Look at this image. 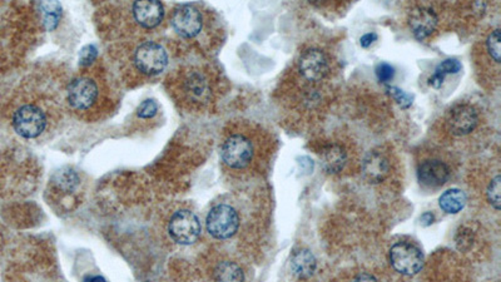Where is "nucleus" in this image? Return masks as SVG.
<instances>
[{
	"instance_id": "nucleus-13",
	"label": "nucleus",
	"mask_w": 501,
	"mask_h": 282,
	"mask_svg": "<svg viewBox=\"0 0 501 282\" xmlns=\"http://www.w3.org/2000/svg\"><path fill=\"white\" fill-rule=\"evenodd\" d=\"M134 21L146 29H153L163 21L164 6L161 1H136L132 6Z\"/></svg>"
},
{
	"instance_id": "nucleus-3",
	"label": "nucleus",
	"mask_w": 501,
	"mask_h": 282,
	"mask_svg": "<svg viewBox=\"0 0 501 282\" xmlns=\"http://www.w3.org/2000/svg\"><path fill=\"white\" fill-rule=\"evenodd\" d=\"M207 231L217 240H227L236 235L240 227L237 211L228 205H217L211 208L206 218Z\"/></svg>"
},
{
	"instance_id": "nucleus-22",
	"label": "nucleus",
	"mask_w": 501,
	"mask_h": 282,
	"mask_svg": "<svg viewBox=\"0 0 501 282\" xmlns=\"http://www.w3.org/2000/svg\"><path fill=\"white\" fill-rule=\"evenodd\" d=\"M474 240H475V236H474V233H472L470 228L461 227L460 230L456 233V247H457L460 251H467V250H470L471 246H472Z\"/></svg>"
},
{
	"instance_id": "nucleus-18",
	"label": "nucleus",
	"mask_w": 501,
	"mask_h": 282,
	"mask_svg": "<svg viewBox=\"0 0 501 282\" xmlns=\"http://www.w3.org/2000/svg\"><path fill=\"white\" fill-rule=\"evenodd\" d=\"M215 282H245V273L236 262L222 261L213 273Z\"/></svg>"
},
{
	"instance_id": "nucleus-21",
	"label": "nucleus",
	"mask_w": 501,
	"mask_h": 282,
	"mask_svg": "<svg viewBox=\"0 0 501 282\" xmlns=\"http://www.w3.org/2000/svg\"><path fill=\"white\" fill-rule=\"evenodd\" d=\"M386 91L389 93L391 97L394 98L395 102L399 104L400 107L408 109L413 106L414 103V96H411L409 93L404 92L403 89L393 86H388Z\"/></svg>"
},
{
	"instance_id": "nucleus-30",
	"label": "nucleus",
	"mask_w": 501,
	"mask_h": 282,
	"mask_svg": "<svg viewBox=\"0 0 501 282\" xmlns=\"http://www.w3.org/2000/svg\"><path fill=\"white\" fill-rule=\"evenodd\" d=\"M444 79H445V77H442L439 73L435 72L432 74V77L429 79L430 86L437 89V88H440L444 84Z\"/></svg>"
},
{
	"instance_id": "nucleus-31",
	"label": "nucleus",
	"mask_w": 501,
	"mask_h": 282,
	"mask_svg": "<svg viewBox=\"0 0 501 282\" xmlns=\"http://www.w3.org/2000/svg\"><path fill=\"white\" fill-rule=\"evenodd\" d=\"M420 221H421V225L424 227H427V226H431L434 223L435 216L434 213L431 212H425L424 215L420 217Z\"/></svg>"
},
{
	"instance_id": "nucleus-15",
	"label": "nucleus",
	"mask_w": 501,
	"mask_h": 282,
	"mask_svg": "<svg viewBox=\"0 0 501 282\" xmlns=\"http://www.w3.org/2000/svg\"><path fill=\"white\" fill-rule=\"evenodd\" d=\"M316 267H318V260L310 250L302 248L292 255V272L298 278H310L313 276Z\"/></svg>"
},
{
	"instance_id": "nucleus-29",
	"label": "nucleus",
	"mask_w": 501,
	"mask_h": 282,
	"mask_svg": "<svg viewBox=\"0 0 501 282\" xmlns=\"http://www.w3.org/2000/svg\"><path fill=\"white\" fill-rule=\"evenodd\" d=\"M378 41V34L376 33H368L365 36H361L360 39V44L363 48H368L370 46H373L375 41Z\"/></svg>"
},
{
	"instance_id": "nucleus-25",
	"label": "nucleus",
	"mask_w": 501,
	"mask_h": 282,
	"mask_svg": "<svg viewBox=\"0 0 501 282\" xmlns=\"http://www.w3.org/2000/svg\"><path fill=\"white\" fill-rule=\"evenodd\" d=\"M461 68H462V66H461V63L459 61H456V59H446V61L437 66L435 72L439 73L442 77H446L447 74H456V73L460 72Z\"/></svg>"
},
{
	"instance_id": "nucleus-26",
	"label": "nucleus",
	"mask_w": 501,
	"mask_h": 282,
	"mask_svg": "<svg viewBox=\"0 0 501 282\" xmlns=\"http://www.w3.org/2000/svg\"><path fill=\"white\" fill-rule=\"evenodd\" d=\"M376 76L379 78L381 83H389L394 79L395 69L393 66H390L389 63H381L376 68Z\"/></svg>"
},
{
	"instance_id": "nucleus-7",
	"label": "nucleus",
	"mask_w": 501,
	"mask_h": 282,
	"mask_svg": "<svg viewBox=\"0 0 501 282\" xmlns=\"http://www.w3.org/2000/svg\"><path fill=\"white\" fill-rule=\"evenodd\" d=\"M221 156L231 168H245L253 158V146L243 134H232L223 142Z\"/></svg>"
},
{
	"instance_id": "nucleus-24",
	"label": "nucleus",
	"mask_w": 501,
	"mask_h": 282,
	"mask_svg": "<svg viewBox=\"0 0 501 282\" xmlns=\"http://www.w3.org/2000/svg\"><path fill=\"white\" fill-rule=\"evenodd\" d=\"M500 31L496 29V31H491V34L486 41L487 51L496 63H500Z\"/></svg>"
},
{
	"instance_id": "nucleus-27",
	"label": "nucleus",
	"mask_w": 501,
	"mask_h": 282,
	"mask_svg": "<svg viewBox=\"0 0 501 282\" xmlns=\"http://www.w3.org/2000/svg\"><path fill=\"white\" fill-rule=\"evenodd\" d=\"M157 111H158L157 103L149 99V101H146V102L142 103L139 106L138 109H137V114L141 119H151V117L156 116Z\"/></svg>"
},
{
	"instance_id": "nucleus-6",
	"label": "nucleus",
	"mask_w": 501,
	"mask_h": 282,
	"mask_svg": "<svg viewBox=\"0 0 501 282\" xmlns=\"http://www.w3.org/2000/svg\"><path fill=\"white\" fill-rule=\"evenodd\" d=\"M98 97L99 86L94 78L81 76L68 84V103L76 111H87L96 104Z\"/></svg>"
},
{
	"instance_id": "nucleus-10",
	"label": "nucleus",
	"mask_w": 501,
	"mask_h": 282,
	"mask_svg": "<svg viewBox=\"0 0 501 282\" xmlns=\"http://www.w3.org/2000/svg\"><path fill=\"white\" fill-rule=\"evenodd\" d=\"M328 71L330 66L328 56L320 49H310L305 51L300 58V72L311 82L321 81L328 76Z\"/></svg>"
},
{
	"instance_id": "nucleus-8",
	"label": "nucleus",
	"mask_w": 501,
	"mask_h": 282,
	"mask_svg": "<svg viewBox=\"0 0 501 282\" xmlns=\"http://www.w3.org/2000/svg\"><path fill=\"white\" fill-rule=\"evenodd\" d=\"M172 26L179 36L184 38H193L198 36L203 26V18L197 6L192 4H182L177 6L172 16Z\"/></svg>"
},
{
	"instance_id": "nucleus-9",
	"label": "nucleus",
	"mask_w": 501,
	"mask_h": 282,
	"mask_svg": "<svg viewBox=\"0 0 501 282\" xmlns=\"http://www.w3.org/2000/svg\"><path fill=\"white\" fill-rule=\"evenodd\" d=\"M451 134L455 136H465L476 129L479 124V116L475 108L470 104H457L451 108L446 119Z\"/></svg>"
},
{
	"instance_id": "nucleus-32",
	"label": "nucleus",
	"mask_w": 501,
	"mask_h": 282,
	"mask_svg": "<svg viewBox=\"0 0 501 282\" xmlns=\"http://www.w3.org/2000/svg\"><path fill=\"white\" fill-rule=\"evenodd\" d=\"M351 282H379L370 273H360Z\"/></svg>"
},
{
	"instance_id": "nucleus-5",
	"label": "nucleus",
	"mask_w": 501,
	"mask_h": 282,
	"mask_svg": "<svg viewBox=\"0 0 501 282\" xmlns=\"http://www.w3.org/2000/svg\"><path fill=\"white\" fill-rule=\"evenodd\" d=\"M168 233L179 245H192L201 235L200 220L192 211H177L169 220Z\"/></svg>"
},
{
	"instance_id": "nucleus-17",
	"label": "nucleus",
	"mask_w": 501,
	"mask_h": 282,
	"mask_svg": "<svg viewBox=\"0 0 501 282\" xmlns=\"http://www.w3.org/2000/svg\"><path fill=\"white\" fill-rule=\"evenodd\" d=\"M439 205L441 210L445 211L446 213L456 215L459 213L466 205V195L461 190L451 188L447 190L440 196Z\"/></svg>"
},
{
	"instance_id": "nucleus-11",
	"label": "nucleus",
	"mask_w": 501,
	"mask_h": 282,
	"mask_svg": "<svg viewBox=\"0 0 501 282\" xmlns=\"http://www.w3.org/2000/svg\"><path fill=\"white\" fill-rule=\"evenodd\" d=\"M450 177V168L440 159H427L420 164L418 178L421 185L429 188H437L445 185Z\"/></svg>"
},
{
	"instance_id": "nucleus-20",
	"label": "nucleus",
	"mask_w": 501,
	"mask_h": 282,
	"mask_svg": "<svg viewBox=\"0 0 501 282\" xmlns=\"http://www.w3.org/2000/svg\"><path fill=\"white\" fill-rule=\"evenodd\" d=\"M187 83L190 84V89H188V92H190L193 97H203L206 93H207V82H206L205 77H203V76H201V74H198V73L192 74L191 78L187 79Z\"/></svg>"
},
{
	"instance_id": "nucleus-34",
	"label": "nucleus",
	"mask_w": 501,
	"mask_h": 282,
	"mask_svg": "<svg viewBox=\"0 0 501 282\" xmlns=\"http://www.w3.org/2000/svg\"><path fill=\"white\" fill-rule=\"evenodd\" d=\"M86 282H107V280L103 276H88Z\"/></svg>"
},
{
	"instance_id": "nucleus-16",
	"label": "nucleus",
	"mask_w": 501,
	"mask_h": 282,
	"mask_svg": "<svg viewBox=\"0 0 501 282\" xmlns=\"http://www.w3.org/2000/svg\"><path fill=\"white\" fill-rule=\"evenodd\" d=\"M348 162V153L341 146L331 144L323 149L321 153L323 167L330 175H336L343 171Z\"/></svg>"
},
{
	"instance_id": "nucleus-1",
	"label": "nucleus",
	"mask_w": 501,
	"mask_h": 282,
	"mask_svg": "<svg viewBox=\"0 0 501 282\" xmlns=\"http://www.w3.org/2000/svg\"><path fill=\"white\" fill-rule=\"evenodd\" d=\"M46 113L39 106L29 103L18 108L13 116V127L16 134L26 139L39 137L46 129Z\"/></svg>"
},
{
	"instance_id": "nucleus-28",
	"label": "nucleus",
	"mask_w": 501,
	"mask_h": 282,
	"mask_svg": "<svg viewBox=\"0 0 501 282\" xmlns=\"http://www.w3.org/2000/svg\"><path fill=\"white\" fill-rule=\"evenodd\" d=\"M96 56H97V49L93 46H88L87 48H84V51L81 54V63L89 64L96 59Z\"/></svg>"
},
{
	"instance_id": "nucleus-14",
	"label": "nucleus",
	"mask_w": 501,
	"mask_h": 282,
	"mask_svg": "<svg viewBox=\"0 0 501 282\" xmlns=\"http://www.w3.org/2000/svg\"><path fill=\"white\" fill-rule=\"evenodd\" d=\"M390 162L384 154L373 151L363 161V175L370 183H380L389 176Z\"/></svg>"
},
{
	"instance_id": "nucleus-33",
	"label": "nucleus",
	"mask_w": 501,
	"mask_h": 282,
	"mask_svg": "<svg viewBox=\"0 0 501 282\" xmlns=\"http://www.w3.org/2000/svg\"><path fill=\"white\" fill-rule=\"evenodd\" d=\"M301 167L302 168L305 169V167L307 166V172H312V169H313V162H312V159L308 158V157H301Z\"/></svg>"
},
{
	"instance_id": "nucleus-19",
	"label": "nucleus",
	"mask_w": 501,
	"mask_h": 282,
	"mask_svg": "<svg viewBox=\"0 0 501 282\" xmlns=\"http://www.w3.org/2000/svg\"><path fill=\"white\" fill-rule=\"evenodd\" d=\"M41 13H43V21L46 24V28L48 31H51L56 28L59 21V16L61 14V6L59 3L54 1H48V3H41Z\"/></svg>"
},
{
	"instance_id": "nucleus-23",
	"label": "nucleus",
	"mask_w": 501,
	"mask_h": 282,
	"mask_svg": "<svg viewBox=\"0 0 501 282\" xmlns=\"http://www.w3.org/2000/svg\"><path fill=\"white\" fill-rule=\"evenodd\" d=\"M500 176H496L495 178L491 181L490 185H489L487 190H486L487 201H489L490 205L497 211L500 210Z\"/></svg>"
},
{
	"instance_id": "nucleus-4",
	"label": "nucleus",
	"mask_w": 501,
	"mask_h": 282,
	"mask_svg": "<svg viewBox=\"0 0 501 282\" xmlns=\"http://www.w3.org/2000/svg\"><path fill=\"white\" fill-rule=\"evenodd\" d=\"M390 262L401 275L414 276L424 266V255L411 242H398L390 250Z\"/></svg>"
},
{
	"instance_id": "nucleus-12",
	"label": "nucleus",
	"mask_w": 501,
	"mask_h": 282,
	"mask_svg": "<svg viewBox=\"0 0 501 282\" xmlns=\"http://www.w3.org/2000/svg\"><path fill=\"white\" fill-rule=\"evenodd\" d=\"M437 21L436 13L427 6H418L410 13V29L419 41H424L434 33Z\"/></svg>"
},
{
	"instance_id": "nucleus-2",
	"label": "nucleus",
	"mask_w": 501,
	"mask_h": 282,
	"mask_svg": "<svg viewBox=\"0 0 501 282\" xmlns=\"http://www.w3.org/2000/svg\"><path fill=\"white\" fill-rule=\"evenodd\" d=\"M133 64L142 74L157 76L168 66V53L159 43L146 41L134 51Z\"/></svg>"
}]
</instances>
